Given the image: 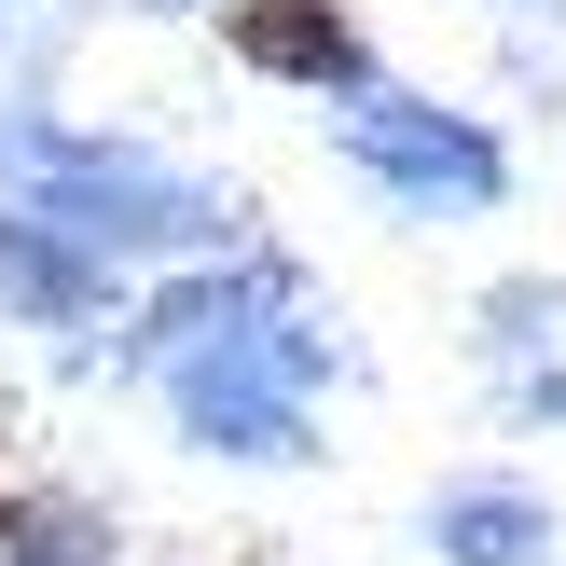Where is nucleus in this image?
Here are the masks:
<instances>
[{
	"mask_svg": "<svg viewBox=\"0 0 566 566\" xmlns=\"http://www.w3.org/2000/svg\"><path fill=\"white\" fill-rule=\"evenodd\" d=\"M221 55L291 97H374V28L346 0H221Z\"/></svg>",
	"mask_w": 566,
	"mask_h": 566,
	"instance_id": "7ed1b4c3",
	"label": "nucleus"
},
{
	"mask_svg": "<svg viewBox=\"0 0 566 566\" xmlns=\"http://www.w3.org/2000/svg\"><path fill=\"white\" fill-rule=\"evenodd\" d=\"M429 553L442 566H553V497H525V484H442L429 497Z\"/></svg>",
	"mask_w": 566,
	"mask_h": 566,
	"instance_id": "39448f33",
	"label": "nucleus"
},
{
	"mask_svg": "<svg viewBox=\"0 0 566 566\" xmlns=\"http://www.w3.org/2000/svg\"><path fill=\"white\" fill-rule=\"evenodd\" d=\"M0 166H14V208L55 221V235H83L97 263H125V249H221L235 235V193L180 180V166H153V153H111V138H70V125H0Z\"/></svg>",
	"mask_w": 566,
	"mask_h": 566,
	"instance_id": "f257e3e1",
	"label": "nucleus"
},
{
	"mask_svg": "<svg viewBox=\"0 0 566 566\" xmlns=\"http://www.w3.org/2000/svg\"><path fill=\"white\" fill-rule=\"evenodd\" d=\"M138 14H193V0H138Z\"/></svg>",
	"mask_w": 566,
	"mask_h": 566,
	"instance_id": "0eeeda50",
	"label": "nucleus"
},
{
	"mask_svg": "<svg viewBox=\"0 0 566 566\" xmlns=\"http://www.w3.org/2000/svg\"><path fill=\"white\" fill-rule=\"evenodd\" d=\"M111 553V512L70 484H14L0 497V566H97Z\"/></svg>",
	"mask_w": 566,
	"mask_h": 566,
	"instance_id": "423d86ee",
	"label": "nucleus"
},
{
	"mask_svg": "<svg viewBox=\"0 0 566 566\" xmlns=\"http://www.w3.org/2000/svg\"><path fill=\"white\" fill-rule=\"evenodd\" d=\"M111 304V263L83 235H55V221H28V208H0V318H28V332H83Z\"/></svg>",
	"mask_w": 566,
	"mask_h": 566,
	"instance_id": "20e7f679",
	"label": "nucleus"
},
{
	"mask_svg": "<svg viewBox=\"0 0 566 566\" xmlns=\"http://www.w3.org/2000/svg\"><path fill=\"white\" fill-rule=\"evenodd\" d=\"M332 153L374 193H401V208H497V193H512L497 125H470V111H442V97H401V83H374V97L332 111Z\"/></svg>",
	"mask_w": 566,
	"mask_h": 566,
	"instance_id": "f03ea898",
	"label": "nucleus"
}]
</instances>
